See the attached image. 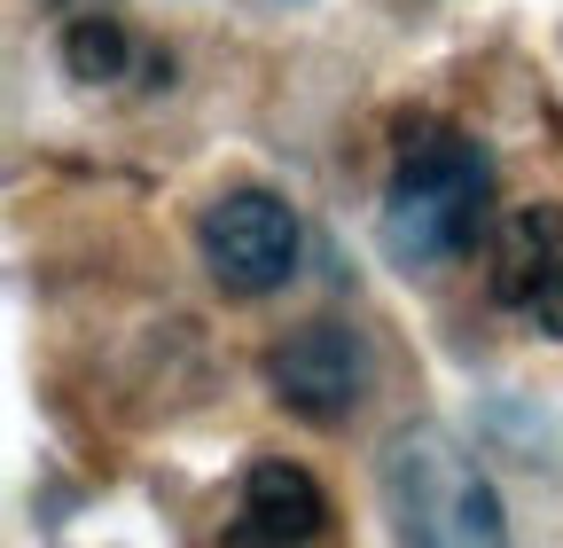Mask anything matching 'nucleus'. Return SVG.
I'll list each match as a JSON object with an SVG mask.
<instances>
[{
    "label": "nucleus",
    "instance_id": "f257e3e1",
    "mask_svg": "<svg viewBox=\"0 0 563 548\" xmlns=\"http://www.w3.org/2000/svg\"><path fill=\"white\" fill-rule=\"evenodd\" d=\"M485 212H493V157L454 125H407L376 220L384 259L399 274H439L485 243Z\"/></svg>",
    "mask_w": 563,
    "mask_h": 548
},
{
    "label": "nucleus",
    "instance_id": "f03ea898",
    "mask_svg": "<svg viewBox=\"0 0 563 548\" xmlns=\"http://www.w3.org/2000/svg\"><path fill=\"white\" fill-rule=\"evenodd\" d=\"M391 548H517L477 454L439 424H399L376 454Z\"/></svg>",
    "mask_w": 563,
    "mask_h": 548
},
{
    "label": "nucleus",
    "instance_id": "7ed1b4c3",
    "mask_svg": "<svg viewBox=\"0 0 563 548\" xmlns=\"http://www.w3.org/2000/svg\"><path fill=\"white\" fill-rule=\"evenodd\" d=\"M196 251H203V274L228 298H266L298 274L306 235H298V212L274 188H228L220 204H203Z\"/></svg>",
    "mask_w": 563,
    "mask_h": 548
},
{
    "label": "nucleus",
    "instance_id": "20e7f679",
    "mask_svg": "<svg viewBox=\"0 0 563 548\" xmlns=\"http://www.w3.org/2000/svg\"><path fill=\"white\" fill-rule=\"evenodd\" d=\"M266 384L274 399L306 424H344L368 399V346L344 321H298L282 346L266 353Z\"/></svg>",
    "mask_w": 563,
    "mask_h": 548
},
{
    "label": "nucleus",
    "instance_id": "39448f33",
    "mask_svg": "<svg viewBox=\"0 0 563 548\" xmlns=\"http://www.w3.org/2000/svg\"><path fill=\"white\" fill-rule=\"evenodd\" d=\"M243 517H251L274 548H306V540H321V525H329L313 470H306V462H282V454H258V462L243 470Z\"/></svg>",
    "mask_w": 563,
    "mask_h": 548
},
{
    "label": "nucleus",
    "instance_id": "423d86ee",
    "mask_svg": "<svg viewBox=\"0 0 563 548\" xmlns=\"http://www.w3.org/2000/svg\"><path fill=\"white\" fill-rule=\"evenodd\" d=\"M555 259H563V212H555V204H525V212L501 228V259H493V298L525 314L532 283H540Z\"/></svg>",
    "mask_w": 563,
    "mask_h": 548
},
{
    "label": "nucleus",
    "instance_id": "0eeeda50",
    "mask_svg": "<svg viewBox=\"0 0 563 548\" xmlns=\"http://www.w3.org/2000/svg\"><path fill=\"white\" fill-rule=\"evenodd\" d=\"M125 63H133L125 24H110V17H79V24H63V72L79 79V87H118V79H125Z\"/></svg>",
    "mask_w": 563,
    "mask_h": 548
},
{
    "label": "nucleus",
    "instance_id": "6e6552de",
    "mask_svg": "<svg viewBox=\"0 0 563 548\" xmlns=\"http://www.w3.org/2000/svg\"><path fill=\"white\" fill-rule=\"evenodd\" d=\"M525 314L540 321V337H563V259L532 283V298H525Z\"/></svg>",
    "mask_w": 563,
    "mask_h": 548
},
{
    "label": "nucleus",
    "instance_id": "1a4fd4ad",
    "mask_svg": "<svg viewBox=\"0 0 563 548\" xmlns=\"http://www.w3.org/2000/svg\"><path fill=\"white\" fill-rule=\"evenodd\" d=\"M211 548H274V540H266V533H258L251 517H235V525H228L220 540H211Z\"/></svg>",
    "mask_w": 563,
    "mask_h": 548
}]
</instances>
